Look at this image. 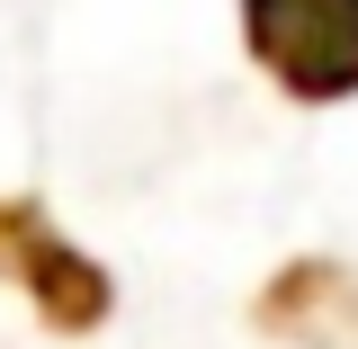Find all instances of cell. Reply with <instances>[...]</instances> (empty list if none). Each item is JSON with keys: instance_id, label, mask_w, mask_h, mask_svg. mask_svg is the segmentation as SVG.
Instances as JSON below:
<instances>
[{"instance_id": "obj_1", "label": "cell", "mask_w": 358, "mask_h": 349, "mask_svg": "<svg viewBox=\"0 0 358 349\" xmlns=\"http://www.w3.org/2000/svg\"><path fill=\"white\" fill-rule=\"evenodd\" d=\"M260 63L305 99L358 90V0H242Z\"/></svg>"}]
</instances>
